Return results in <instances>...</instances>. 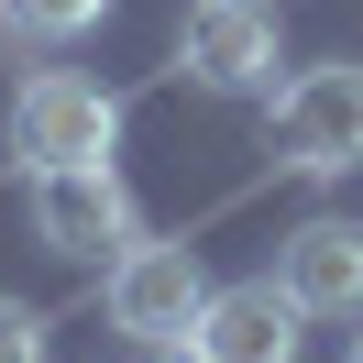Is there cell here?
<instances>
[{
    "mask_svg": "<svg viewBox=\"0 0 363 363\" xmlns=\"http://www.w3.org/2000/svg\"><path fill=\"white\" fill-rule=\"evenodd\" d=\"M111 143H121V99L99 89V77L45 67V77L11 89V165H23V177H45V165H99Z\"/></svg>",
    "mask_w": 363,
    "mask_h": 363,
    "instance_id": "6da1fadb",
    "label": "cell"
},
{
    "mask_svg": "<svg viewBox=\"0 0 363 363\" xmlns=\"http://www.w3.org/2000/svg\"><path fill=\"white\" fill-rule=\"evenodd\" d=\"M99 297H111V330L121 341L177 352V341L199 330V308H209V264H199V242H121Z\"/></svg>",
    "mask_w": 363,
    "mask_h": 363,
    "instance_id": "7a4b0ae2",
    "label": "cell"
},
{
    "mask_svg": "<svg viewBox=\"0 0 363 363\" xmlns=\"http://www.w3.org/2000/svg\"><path fill=\"white\" fill-rule=\"evenodd\" d=\"M275 165H297V177H352L363 165V67L352 55L297 67L275 89Z\"/></svg>",
    "mask_w": 363,
    "mask_h": 363,
    "instance_id": "3957f363",
    "label": "cell"
},
{
    "mask_svg": "<svg viewBox=\"0 0 363 363\" xmlns=\"http://www.w3.org/2000/svg\"><path fill=\"white\" fill-rule=\"evenodd\" d=\"M33 242L67 253V264H99V253L143 242L121 165H111V155H99V165H45V177H33Z\"/></svg>",
    "mask_w": 363,
    "mask_h": 363,
    "instance_id": "277c9868",
    "label": "cell"
},
{
    "mask_svg": "<svg viewBox=\"0 0 363 363\" xmlns=\"http://www.w3.org/2000/svg\"><path fill=\"white\" fill-rule=\"evenodd\" d=\"M177 67L199 77V89H220V99L275 89V0H187Z\"/></svg>",
    "mask_w": 363,
    "mask_h": 363,
    "instance_id": "5b68a950",
    "label": "cell"
},
{
    "mask_svg": "<svg viewBox=\"0 0 363 363\" xmlns=\"http://www.w3.org/2000/svg\"><path fill=\"white\" fill-rule=\"evenodd\" d=\"M275 286L297 319H363V220H297L275 242Z\"/></svg>",
    "mask_w": 363,
    "mask_h": 363,
    "instance_id": "8992f818",
    "label": "cell"
},
{
    "mask_svg": "<svg viewBox=\"0 0 363 363\" xmlns=\"http://www.w3.org/2000/svg\"><path fill=\"white\" fill-rule=\"evenodd\" d=\"M199 341L209 363H297V297L275 286V275H242V286H209L199 308Z\"/></svg>",
    "mask_w": 363,
    "mask_h": 363,
    "instance_id": "52a82bcc",
    "label": "cell"
},
{
    "mask_svg": "<svg viewBox=\"0 0 363 363\" xmlns=\"http://www.w3.org/2000/svg\"><path fill=\"white\" fill-rule=\"evenodd\" d=\"M89 23H111V0H0V33L11 45H77Z\"/></svg>",
    "mask_w": 363,
    "mask_h": 363,
    "instance_id": "ba28073f",
    "label": "cell"
},
{
    "mask_svg": "<svg viewBox=\"0 0 363 363\" xmlns=\"http://www.w3.org/2000/svg\"><path fill=\"white\" fill-rule=\"evenodd\" d=\"M0 363H45V308L0 297Z\"/></svg>",
    "mask_w": 363,
    "mask_h": 363,
    "instance_id": "9c48e42d",
    "label": "cell"
},
{
    "mask_svg": "<svg viewBox=\"0 0 363 363\" xmlns=\"http://www.w3.org/2000/svg\"><path fill=\"white\" fill-rule=\"evenodd\" d=\"M155 363H209V352H199V341H177V352H155Z\"/></svg>",
    "mask_w": 363,
    "mask_h": 363,
    "instance_id": "30bf717a",
    "label": "cell"
},
{
    "mask_svg": "<svg viewBox=\"0 0 363 363\" xmlns=\"http://www.w3.org/2000/svg\"><path fill=\"white\" fill-rule=\"evenodd\" d=\"M352 363H363V330H352Z\"/></svg>",
    "mask_w": 363,
    "mask_h": 363,
    "instance_id": "8fae6325",
    "label": "cell"
}]
</instances>
